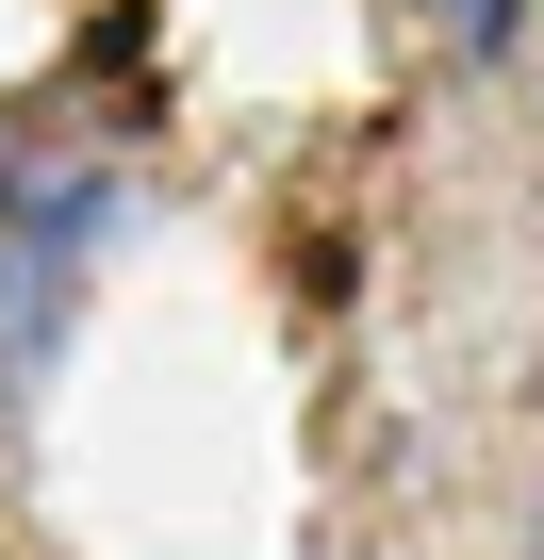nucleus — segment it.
I'll return each instance as SVG.
<instances>
[{
    "instance_id": "nucleus-1",
    "label": "nucleus",
    "mask_w": 544,
    "mask_h": 560,
    "mask_svg": "<svg viewBox=\"0 0 544 560\" xmlns=\"http://www.w3.org/2000/svg\"><path fill=\"white\" fill-rule=\"evenodd\" d=\"M429 18H445L462 50H511V18H528V0H429Z\"/></svg>"
}]
</instances>
